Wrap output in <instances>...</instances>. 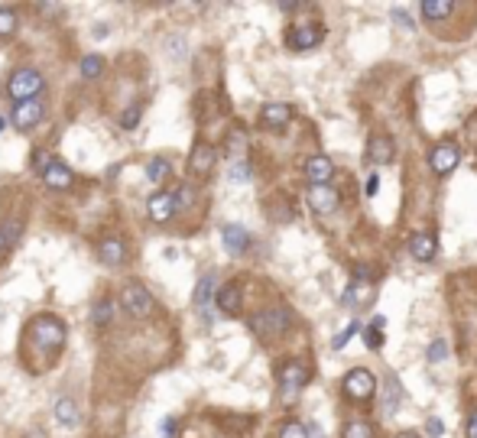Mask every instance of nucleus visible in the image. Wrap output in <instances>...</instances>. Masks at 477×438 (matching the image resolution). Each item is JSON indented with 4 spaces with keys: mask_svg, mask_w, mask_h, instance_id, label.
I'll list each match as a JSON object with an SVG mask.
<instances>
[{
    "mask_svg": "<svg viewBox=\"0 0 477 438\" xmlns=\"http://www.w3.org/2000/svg\"><path fill=\"white\" fill-rule=\"evenodd\" d=\"M214 162H218V153H214V146H212V143H205V140H198V143L191 146V153H189V175H195V179L212 175V172H214Z\"/></svg>",
    "mask_w": 477,
    "mask_h": 438,
    "instance_id": "6",
    "label": "nucleus"
},
{
    "mask_svg": "<svg viewBox=\"0 0 477 438\" xmlns=\"http://www.w3.org/2000/svg\"><path fill=\"white\" fill-rule=\"evenodd\" d=\"M10 254V244H7V237H3V227H0V257H7Z\"/></svg>",
    "mask_w": 477,
    "mask_h": 438,
    "instance_id": "44",
    "label": "nucleus"
},
{
    "mask_svg": "<svg viewBox=\"0 0 477 438\" xmlns=\"http://www.w3.org/2000/svg\"><path fill=\"white\" fill-rule=\"evenodd\" d=\"M425 432H429L432 438H438L442 435V422H438V419H429V422H425Z\"/></svg>",
    "mask_w": 477,
    "mask_h": 438,
    "instance_id": "42",
    "label": "nucleus"
},
{
    "mask_svg": "<svg viewBox=\"0 0 477 438\" xmlns=\"http://www.w3.org/2000/svg\"><path fill=\"white\" fill-rule=\"evenodd\" d=\"M276 377H279V386H283V393L289 396H296L302 386L308 383V367L302 361H286L279 370H276Z\"/></svg>",
    "mask_w": 477,
    "mask_h": 438,
    "instance_id": "7",
    "label": "nucleus"
},
{
    "mask_svg": "<svg viewBox=\"0 0 477 438\" xmlns=\"http://www.w3.org/2000/svg\"><path fill=\"white\" fill-rule=\"evenodd\" d=\"M357 328H361V325H357V321H350L348 328H344V332H341V334H338V338H335V341H331V347H335V351H341V347H344V344H348V341H350V334L357 332Z\"/></svg>",
    "mask_w": 477,
    "mask_h": 438,
    "instance_id": "38",
    "label": "nucleus"
},
{
    "mask_svg": "<svg viewBox=\"0 0 477 438\" xmlns=\"http://www.w3.org/2000/svg\"><path fill=\"white\" fill-rule=\"evenodd\" d=\"M43 88H46L43 72H36V68H17L10 75V82H7V95L17 104H23V101H32V97L43 95Z\"/></svg>",
    "mask_w": 477,
    "mask_h": 438,
    "instance_id": "3",
    "label": "nucleus"
},
{
    "mask_svg": "<svg viewBox=\"0 0 477 438\" xmlns=\"http://www.w3.org/2000/svg\"><path fill=\"white\" fill-rule=\"evenodd\" d=\"M140 114H143V101H133V104H130L127 111L120 114V127H124V130H133L140 124Z\"/></svg>",
    "mask_w": 477,
    "mask_h": 438,
    "instance_id": "28",
    "label": "nucleus"
},
{
    "mask_svg": "<svg viewBox=\"0 0 477 438\" xmlns=\"http://www.w3.org/2000/svg\"><path fill=\"white\" fill-rule=\"evenodd\" d=\"M292 120V107L283 104V101H273V104H263V111H260V124L270 130H283Z\"/></svg>",
    "mask_w": 477,
    "mask_h": 438,
    "instance_id": "17",
    "label": "nucleus"
},
{
    "mask_svg": "<svg viewBox=\"0 0 477 438\" xmlns=\"http://www.w3.org/2000/svg\"><path fill=\"white\" fill-rule=\"evenodd\" d=\"M400 403H403V386H400L396 377H386V380H383V399H380L383 416H393V412L400 409Z\"/></svg>",
    "mask_w": 477,
    "mask_h": 438,
    "instance_id": "22",
    "label": "nucleus"
},
{
    "mask_svg": "<svg viewBox=\"0 0 477 438\" xmlns=\"http://www.w3.org/2000/svg\"><path fill=\"white\" fill-rule=\"evenodd\" d=\"M247 179H250V166H247L244 160L234 162L231 166V182H247Z\"/></svg>",
    "mask_w": 477,
    "mask_h": 438,
    "instance_id": "39",
    "label": "nucleus"
},
{
    "mask_svg": "<svg viewBox=\"0 0 477 438\" xmlns=\"http://www.w3.org/2000/svg\"><path fill=\"white\" fill-rule=\"evenodd\" d=\"M289 49H296V53H306V49H315L321 43V26L318 23H296L292 30H289Z\"/></svg>",
    "mask_w": 477,
    "mask_h": 438,
    "instance_id": "9",
    "label": "nucleus"
},
{
    "mask_svg": "<svg viewBox=\"0 0 477 438\" xmlns=\"http://www.w3.org/2000/svg\"><path fill=\"white\" fill-rule=\"evenodd\" d=\"M176 208H179V202H176V192H156L147 202L149 221H156V225H166L172 214H176Z\"/></svg>",
    "mask_w": 477,
    "mask_h": 438,
    "instance_id": "11",
    "label": "nucleus"
},
{
    "mask_svg": "<svg viewBox=\"0 0 477 438\" xmlns=\"http://www.w3.org/2000/svg\"><path fill=\"white\" fill-rule=\"evenodd\" d=\"M448 357V341H442V338H438V341H432V347H429V361L432 363H442Z\"/></svg>",
    "mask_w": 477,
    "mask_h": 438,
    "instance_id": "36",
    "label": "nucleus"
},
{
    "mask_svg": "<svg viewBox=\"0 0 477 438\" xmlns=\"http://www.w3.org/2000/svg\"><path fill=\"white\" fill-rule=\"evenodd\" d=\"M292 325V312L286 305H273V309H260L256 315H250V332L256 338H279L289 332Z\"/></svg>",
    "mask_w": 477,
    "mask_h": 438,
    "instance_id": "2",
    "label": "nucleus"
},
{
    "mask_svg": "<svg viewBox=\"0 0 477 438\" xmlns=\"http://www.w3.org/2000/svg\"><path fill=\"white\" fill-rule=\"evenodd\" d=\"M279 438H308V428L302 422H286L279 428Z\"/></svg>",
    "mask_w": 477,
    "mask_h": 438,
    "instance_id": "34",
    "label": "nucleus"
},
{
    "mask_svg": "<svg viewBox=\"0 0 477 438\" xmlns=\"http://www.w3.org/2000/svg\"><path fill=\"white\" fill-rule=\"evenodd\" d=\"M101 68H104V59H101V55H85V59H82V75L85 78H97L101 75Z\"/></svg>",
    "mask_w": 477,
    "mask_h": 438,
    "instance_id": "29",
    "label": "nucleus"
},
{
    "mask_svg": "<svg viewBox=\"0 0 477 438\" xmlns=\"http://www.w3.org/2000/svg\"><path fill=\"white\" fill-rule=\"evenodd\" d=\"M467 438H477V412H471L467 419Z\"/></svg>",
    "mask_w": 477,
    "mask_h": 438,
    "instance_id": "43",
    "label": "nucleus"
},
{
    "mask_svg": "<svg viewBox=\"0 0 477 438\" xmlns=\"http://www.w3.org/2000/svg\"><path fill=\"white\" fill-rule=\"evenodd\" d=\"M331 175H335V162H331L328 156L315 153V156L306 160V179L312 182V185H328Z\"/></svg>",
    "mask_w": 477,
    "mask_h": 438,
    "instance_id": "14",
    "label": "nucleus"
},
{
    "mask_svg": "<svg viewBox=\"0 0 477 438\" xmlns=\"http://www.w3.org/2000/svg\"><path fill=\"white\" fill-rule=\"evenodd\" d=\"M344 393L350 396V399H357V403H364V399H371L373 393H377V377L371 374V370H364V367H354V370H348L344 374Z\"/></svg>",
    "mask_w": 477,
    "mask_h": 438,
    "instance_id": "5",
    "label": "nucleus"
},
{
    "mask_svg": "<svg viewBox=\"0 0 477 438\" xmlns=\"http://www.w3.org/2000/svg\"><path fill=\"white\" fill-rule=\"evenodd\" d=\"M224 146H227V153H231V156H241V153L247 150V137H244V130H231V133H227V143H224Z\"/></svg>",
    "mask_w": 477,
    "mask_h": 438,
    "instance_id": "30",
    "label": "nucleus"
},
{
    "mask_svg": "<svg viewBox=\"0 0 477 438\" xmlns=\"http://www.w3.org/2000/svg\"><path fill=\"white\" fill-rule=\"evenodd\" d=\"M212 296H214V276L208 273V276L198 279V286H195V296H191V302H195V309L202 312L212 305Z\"/></svg>",
    "mask_w": 477,
    "mask_h": 438,
    "instance_id": "25",
    "label": "nucleus"
},
{
    "mask_svg": "<svg viewBox=\"0 0 477 438\" xmlns=\"http://www.w3.org/2000/svg\"><path fill=\"white\" fill-rule=\"evenodd\" d=\"M3 227V237H7V244H10V250L17 247V240H20V234H23V225L17 221V218H10L7 225H0Z\"/></svg>",
    "mask_w": 477,
    "mask_h": 438,
    "instance_id": "33",
    "label": "nucleus"
},
{
    "mask_svg": "<svg viewBox=\"0 0 477 438\" xmlns=\"http://www.w3.org/2000/svg\"><path fill=\"white\" fill-rule=\"evenodd\" d=\"M364 344H367L371 351H380V347H383V334H380L377 325H373V328H364Z\"/></svg>",
    "mask_w": 477,
    "mask_h": 438,
    "instance_id": "35",
    "label": "nucleus"
},
{
    "mask_svg": "<svg viewBox=\"0 0 477 438\" xmlns=\"http://www.w3.org/2000/svg\"><path fill=\"white\" fill-rule=\"evenodd\" d=\"M308 204H312L315 214H331L341 204V195L331 185H312L308 189Z\"/></svg>",
    "mask_w": 477,
    "mask_h": 438,
    "instance_id": "13",
    "label": "nucleus"
},
{
    "mask_svg": "<svg viewBox=\"0 0 477 438\" xmlns=\"http://www.w3.org/2000/svg\"><path fill=\"white\" fill-rule=\"evenodd\" d=\"M364 192H367V198H373V195L380 192V175H377V172L367 175V182H364Z\"/></svg>",
    "mask_w": 477,
    "mask_h": 438,
    "instance_id": "40",
    "label": "nucleus"
},
{
    "mask_svg": "<svg viewBox=\"0 0 477 438\" xmlns=\"http://www.w3.org/2000/svg\"><path fill=\"white\" fill-rule=\"evenodd\" d=\"M455 13V3L451 0H422V17L425 20H445Z\"/></svg>",
    "mask_w": 477,
    "mask_h": 438,
    "instance_id": "24",
    "label": "nucleus"
},
{
    "mask_svg": "<svg viewBox=\"0 0 477 438\" xmlns=\"http://www.w3.org/2000/svg\"><path fill=\"white\" fill-rule=\"evenodd\" d=\"M97 260H101L104 267H120V263L127 260V244H124L120 237H104V240L97 244Z\"/></svg>",
    "mask_w": 477,
    "mask_h": 438,
    "instance_id": "15",
    "label": "nucleus"
},
{
    "mask_svg": "<svg viewBox=\"0 0 477 438\" xmlns=\"http://www.w3.org/2000/svg\"><path fill=\"white\" fill-rule=\"evenodd\" d=\"M344 438H373V428L367 422H348L344 426Z\"/></svg>",
    "mask_w": 477,
    "mask_h": 438,
    "instance_id": "32",
    "label": "nucleus"
},
{
    "mask_svg": "<svg viewBox=\"0 0 477 438\" xmlns=\"http://www.w3.org/2000/svg\"><path fill=\"white\" fill-rule=\"evenodd\" d=\"M53 156H49V153L46 150H32V166H36V169H39V175H43L46 169H49V166H53Z\"/></svg>",
    "mask_w": 477,
    "mask_h": 438,
    "instance_id": "37",
    "label": "nucleus"
},
{
    "mask_svg": "<svg viewBox=\"0 0 477 438\" xmlns=\"http://www.w3.org/2000/svg\"><path fill=\"white\" fill-rule=\"evenodd\" d=\"M162 432H166V435H172V432H176V422H172V419H166V422H162Z\"/></svg>",
    "mask_w": 477,
    "mask_h": 438,
    "instance_id": "45",
    "label": "nucleus"
},
{
    "mask_svg": "<svg viewBox=\"0 0 477 438\" xmlns=\"http://www.w3.org/2000/svg\"><path fill=\"white\" fill-rule=\"evenodd\" d=\"M17 32V13L0 7V36H13Z\"/></svg>",
    "mask_w": 477,
    "mask_h": 438,
    "instance_id": "31",
    "label": "nucleus"
},
{
    "mask_svg": "<svg viewBox=\"0 0 477 438\" xmlns=\"http://www.w3.org/2000/svg\"><path fill=\"white\" fill-rule=\"evenodd\" d=\"M120 309L127 312L130 318H149L153 309H156V299L149 296L147 286H140V283H127V286L120 289Z\"/></svg>",
    "mask_w": 477,
    "mask_h": 438,
    "instance_id": "4",
    "label": "nucleus"
},
{
    "mask_svg": "<svg viewBox=\"0 0 477 438\" xmlns=\"http://www.w3.org/2000/svg\"><path fill=\"white\" fill-rule=\"evenodd\" d=\"M221 240H224V247H227V254H234V257L247 254V247H250V234H247L241 225H227V227H224Z\"/></svg>",
    "mask_w": 477,
    "mask_h": 438,
    "instance_id": "19",
    "label": "nucleus"
},
{
    "mask_svg": "<svg viewBox=\"0 0 477 438\" xmlns=\"http://www.w3.org/2000/svg\"><path fill=\"white\" fill-rule=\"evenodd\" d=\"M393 153H396V146H393L390 137L377 133V137L367 140V162H373V166H386L393 160Z\"/></svg>",
    "mask_w": 477,
    "mask_h": 438,
    "instance_id": "18",
    "label": "nucleus"
},
{
    "mask_svg": "<svg viewBox=\"0 0 477 438\" xmlns=\"http://www.w3.org/2000/svg\"><path fill=\"white\" fill-rule=\"evenodd\" d=\"M214 302H218V309H221L224 315H237V312H241V286H237V283H224V286L218 289Z\"/></svg>",
    "mask_w": 477,
    "mask_h": 438,
    "instance_id": "21",
    "label": "nucleus"
},
{
    "mask_svg": "<svg viewBox=\"0 0 477 438\" xmlns=\"http://www.w3.org/2000/svg\"><path fill=\"white\" fill-rule=\"evenodd\" d=\"M111 318H114V302H111V299H101L95 309H91V325H95V328H104Z\"/></svg>",
    "mask_w": 477,
    "mask_h": 438,
    "instance_id": "27",
    "label": "nucleus"
},
{
    "mask_svg": "<svg viewBox=\"0 0 477 438\" xmlns=\"http://www.w3.org/2000/svg\"><path fill=\"white\" fill-rule=\"evenodd\" d=\"M23 344H26V351L36 354V361L53 367L65 347V321L59 315H36L23 332Z\"/></svg>",
    "mask_w": 477,
    "mask_h": 438,
    "instance_id": "1",
    "label": "nucleus"
},
{
    "mask_svg": "<svg viewBox=\"0 0 477 438\" xmlns=\"http://www.w3.org/2000/svg\"><path fill=\"white\" fill-rule=\"evenodd\" d=\"M46 114V104L39 97H32V101H23V104H13V114H10V124L17 130H32Z\"/></svg>",
    "mask_w": 477,
    "mask_h": 438,
    "instance_id": "8",
    "label": "nucleus"
},
{
    "mask_svg": "<svg viewBox=\"0 0 477 438\" xmlns=\"http://www.w3.org/2000/svg\"><path fill=\"white\" fill-rule=\"evenodd\" d=\"M409 254H413L419 263H432L435 254H438V240H435L432 231H419V234H413V240H409Z\"/></svg>",
    "mask_w": 477,
    "mask_h": 438,
    "instance_id": "16",
    "label": "nucleus"
},
{
    "mask_svg": "<svg viewBox=\"0 0 477 438\" xmlns=\"http://www.w3.org/2000/svg\"><path fill=\"white\" fill-rule=\"evenodd\" d=\"M458 160H461V150H458L455 143H442V146H435L429 153V166H432L435 175H448L458 166Z\"/></svg>",
    "mask_w": 477,
    "mask_h": 438,
    "instance_id": "10",
    "label": "nucleus"
},
{
    "mask_svg": "<svg viewBox=\"0 0 477 438\" xmlns=\"http://www.w3.org/2000/svg\"><path fill=\"white\" fill-rule=\"evenodd\" d=\"M55 422L62 428H75V426H82V412H78V403L75 399H59L55 403Z\"/></svg>",
    "mask_w": 477,
    "mask_h": 438,
    "instance_id": "23",
    "label": "nucleus"
},
{
    "mask_svg": "<svg viewBox=\"0 0 477 438\" xmlns=\"http://www.w3.org/2000/svg\"><path fill=\"white\" fill-rule=\"evenodd\" d=\"M341 299H344V305H348V309H371V302L377 299V286H373V283H357V279H354V283H350L348 289H344V296H341Z\"/></svg>",
    "mask_w": 477,
    "mask_h": 438,
    "instance_id": "12",
    "label": "nucleus"
},
{
    "mask_svg": "<svg viewBox=\"0 0 477 438\" xmlns=\"http://www.w3.org/2000/svg\"><path fill=\"white\" fill-rule=\"evenodd\" d=\"M169 172H172V162L166 160V156H153L147 166V179L149 182H162V179H169Z\"/></svg>",
    "mask_w": 477,
    "mask_h": 438,
    "instance_id": "26",
    "label": "nucleus"
},
{
    "mask_svg": "<svg viewBox=\"0 0 477 438\" xmlns=\"http://www.w3.org/2000/svg\"><path fill=\"white\" fill-rule=\"evenodd\" d=\"M396 438H415V435H409V432H403V435H396Z\"/></svg>",
    "mask_w": 477,
    "mask_h": 438,
    "instance_id": "47",
    "label": "nucleus"
},
{
    "mask_svg": "<svg viewBox=\"0 0 477 438\" xmlns=\"http://www.w3.org/2000/svg\"><path fill=\"white\" fill-rule=\"evenodd\" d=\"M3 127H7V117H0V130H3Z\"/></svg>",
    "mask_w": 477,
    "mask_h": 438,
    "instance_id": "46",
    "label": "nucleus"
},
{
    "mask_svg": "<svg viewBox=\"0 0 477 438\" xmlns=\"http://www.w3.org/2000/svg\"><path fill=\"white\" fill-rule=\"evenodd\" d=\"M43 182L49 185V189H55V192H65V189H72L75 172L68 169L65 162H53V166L43 172Z\"/></svg>",
    "mask_w": 477,
    "mask_h": 438,
    "instance_id": "20",
    "label": "nucleus"
},
{
    "mask_svg": "<svg viewBox=\"0 0 477 438\" xmlns=\"http://www.w3.org/2000/svg\"><path fill=\"white\" fill-rule=\"evenodd\" d=\"M36 13H43V17H59L62 7H59V3H36Z\"/></svg>",
    "mask_w": 477,
    "mask_h": 438,
    "instance_id": "41",
    "label": "nucleus"
}]
</instances>
